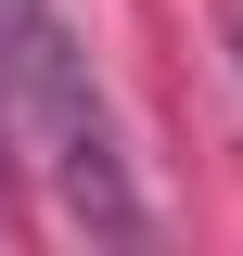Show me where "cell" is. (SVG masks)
Returning <instances> with one entry per match:
<instances>
[{
    "instance_id": "1",
    "label": "cell",
    "mask_w": 243,
    "mask_h": 256,
    "mask_svg": "<svg viewBox=\"0 0 243 256\" xmlns=\"http://www.w3.org/2000/svg\"><path fill=\"white\" fill-rule=\"evenodd\" d=\"M0 102H13L26 154L52 166V192L77 218L141 230V192H128V166H116V116H102L90 52H77V26H64L52 0H0Z\"/></svg>"
}]
</instances>
